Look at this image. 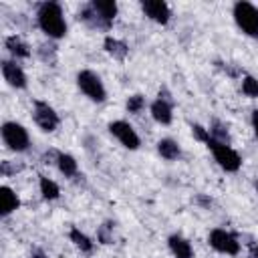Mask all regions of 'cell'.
Masks as SVG:
<instances>
[{"label": "cell", "instance_id": "cell-22", "mask_svg": "<svg viewBox=\"0 0 258 258\" xmlns=\"http://www.w3.org/2000/svg\"><path fill=\"white\" fill-rule=\"evenodd\" d=\"M242 93L246 95V97H250V99H256L258 97V79H254V77H244L242 79Z\"/></svg>", "mask_w": 258, "mask_h": 258}, {"label": "cell", "instance_id": "cell-3", "mask_svg": "<svg viewBox=\"0 0 258 258\" xmlns=\"http://www.w3.org/2000/svg\"><path fill=\"white\" fill-rule=\"evenodd\" d=\"M234 20L242 32L248 36H258V8L250 2H236L234 4Z\"/></svg>", "mask_w": 258, "mask_h": 258}, {"label": "cell", "instance_id": "cell-4", "mask_svg": "<svg viewBox=\"0 0 258 258\" xmlns=\"http://www.w3.org/2000/svg\"><path fill=\"white\" fill-rule=\"evenodd\" d=\"M77 85H79V89H81L91 101H95V103H103V101L107 99V91H105L103 81L99 79L97 73H93V71H89V69H85V71H81V73L77 75Z\"/></svg>", "mask_w": 258, "mask_h": 258}, {"label": "cell", "instance_id": "cell-16", "mask_svg": "<svg viewBox=\"0 0 258 258\" xmlns=\"http://www.w3.org/2000/svg\"><path fill=\"white\" fill-rule=\"evenodd\" d=\"M4 44H6V48H8L14 56H18V58H28V56H30V46H28L22 38H18L16 34L6 36Z\"/></svg>", "mask_w": 258, "mask_h": 258}, {"label": "cell", "instance_id": "cell-29", "mask_svg": "<svg viewBox=\"0 0 258 258\" xmlns=\"http://www.w3.org/2000/svg\"><path fill=\"white\" fill-rule=\"evenodd\" d=\"M30 258H48L44 252H40V250H32V254H30Z\"/></svg>", "mask_w": 258, "mask_h": 258}, {"label": "cell", "instance_id": "cell-21", "mask_svg": "<svg viewBox=\"0 0 258 258\" xmlns=\"http://www.w3.org/2000/svg\"><path fill=\"white\" fill-rule=\"evenodd\" d=\"M69 236H71L73 244H75L81 252H91V250H93V242H91V238H89L85 232H81L79 228H73Z\"/></svg>", "mask_w": 258, "mask_h": 258}, {"label": "cell", "instance_id": "cell-14", "mask_svg": "<svg viewBox=\"0 0 258 258\" xmlns=\"http://www.w3.org/2000/svg\"><path fill=\"white\" fill-rule=\"evenodd\" d=\"M18 206H20L18 196H16L8 185H2V187H0V214H2V216H8V214H12Z\"/></svg>", "mask_w": 258, "mask_h": 258}, {"label": "cell", "instance_id": "cell-17", "mask_svg": "<svg viewBox=\"0 0 258 258\" xmlns=\"http://www.w3.org/2000/svg\"><path fill=\"white\" fill-rule=\"evenodd\" d=\"M56 167L58 171L64 175V177H73L77 175L79 171V165H77V159L69 153H56Z\"/></svg>", "mask_w": 258, "mask_h": 258}, {"label": "cell", "instance_id": "cell-15", "mask_svg": "<svg viewBox=\"0 0 258 258\" xmlns=\"http://www.w3.org/2000/svg\"><path fill=\"white\" fill-rule=\"evenodd\" d=\"M103 48H105L113 58H117V60H123V58L127 56V52H129V46H127L123 40L115 38V36H107V38L103 40Z\"/></svg>", "mask_w": 258, "mask_h": 258}, {"label": "cell", "instance_id": "cell-23", "mask_svg": "<svg viewBox=\"0 0 258 258\" xmlns=\"http://www.w3.org/2000/svg\"><path fill=\"white\" fill-rule=\"evenodd\" d=\"M125 107H127V111H129V113L137 115V113H141V111H143V107H145V97H143V95H131V97L127 99Z\"/></svg>", "mask_w": 258, "mask_h": 258}, {"label": "cell", "instance_id": "cell-31", "mask_svg": "<svg viewBox=\"0 0 258 258\" xmlns=\"http://www.w3.org/2000/svg\"><path fill=\"white\" fill-rule=\"evenodd\" d=\"M254 185H256V191H258V179H256V183H254Z\"/></svg>", "mask_w": 258, "mask_h": 258}, {"label": "cell", "instance_id": "cell-8", "mask_svg": "<svg viewBox=\"0 0 258 258\" xmlns=\"http://www.w3.org/2000/svg\"><path fill=\"white\" fill-rule=\"evenodd\" d=\"M34 121H36V125H38L42 131H46V133L54 131V129L58 127V123H60L56 111H54L48 103H44V101H36V103H34Z\"/></svg>", "mask_w": 258, "mask_h": 258}, {"label": "cell", "instance_id": "cell-28", "mask_svg": "<svg viewBox=\"0 0 258 258\" xmlns=\"http://www.w3.org/2000/svg\"><path fill=\"white\" fill-rule=\"evenodd\" d=\"M252 127H254V133H256V137H258V109L252 111Z\"/></svg>", "mask_w": 258, "mask_h": 258}, {"label": "cell", "instance_id": "cell-13", "mask_svg": "<svg viewBox=\"0 0 258 258\" xmlns=\"http://www.w3.org/2000/svg\"><path fill=\"white\" fill-rule=\"evenodd\" d=\"M167 244H169V250L175 258H194V248L183 236L173 234V236H169Z\"/></svg>", "mask_w": 258, "mask_h": 258}, {"label": "cell", "instance_id": "cell-27", "mask_svg": "<svg viewBox=\"0 0 258 258\" xmlns=\"http://www.w3.org/2000/svg\"><path fill=\"white\" fill-rule=\"evenodd\" d=\"M20 169H22V165H12L10 161H2V163H0L2 175H12V173H16V171H20Z\"/></svg>", "mask_w": 258, "mask_h": 258}, {"label": "cell", "instance_id": "cell-30", "mask_svg": "<svg viewBox=\"0 0 258 258\" xmlns=\"http://www.w3.org/2000/svg\"><path fill=\"white\" fill-rule=\"evenodd\" d=\"M250 258H258V242L250 248Z\"/></svg>", "mask_w": 258, "mask_h": 258}, {"label": "cell", "instance_id": "cell-2", "mask_svg": "<svg viewBox=\"0 0 258 258\" xmlns=\"http://www.w3.org/2000/svg\"><path fill=\"white\" fill-rule=\"evenodd\" d=\"M36 20L40 30L48 38H62L67 34V22L62 16V8L56 2H42L36 12Z\"/></svg>", "mask_w": 258, "mask_h": 258}, {"label": "cell", "instance_id": "cell-26", "mask_svg": "<svg viewBox=\"0 0 258 258\" xmlns=\"http://www.w3.org/2000/svg\"><path fill=\"white\" fill-rule=\"evenodd\" d=\"M191 133H194V137L198 141H204V143L210 141V131L206 127H202V125H191Z\"/></svg>", "mask_w": 258, "mask_h": 258}, {"label": "cell", "instance_id": "cell-11", "mask_svg": "<svg viewBox=\"0 0 258 258\" xmlns=\"http://www.w3.org/2000/svg\"><path fill=\"white\" fill-rule=\"evenodd\" d=\"M141 10L145 12V16H149L153 22H159V24H167L171 16L169 6L163 0H143Z\"/></svg>", "mask_w": 258, "mask_h": 258}, {"label": "cell", "instance_id": "cell-18", "mask_svg": "<svg viewBox=\"0 0 258 258\" xmlns=\"http://www.w3.org/2000/svg\"><path fill=\"white\" fill-rule=\"evenodd\" d=\"M157 151L167 161H173V159H177L181 155V149H179V145L173 139H159L157 141Z\"/></svg>", "mask_w": 258, "mask_h": 258}, {"label": "cell", "instance_id": "cell-19", "mask_svg": "<svg viewBox=\"0 0 258 258\" xmlns=\"http://www.w3.org/2000/svg\"><path fill=\"white\" fill-rule=\"evenodd\" d=\"M38 185H40V194H42V198H44V200H56V198L60 196L58 185H56L52 179H48L46 175H40Z\"/></svg>", "mask_w": 258, "mask_h": 258}, {"label": "cell", "instance_id": "cell-6", "mask_svg": "<svg viewBox=\"0 0 258 258\" xmlns=\"http://www.w3.org/2000/svg\"><path fill=\"white\" fill-rule=\"evenodd\" d=\"M2 139L4 143L12 149V151H26L28 145H30V137H28V131L16 123V121H6L2 125Z\"/></svg>", "mask_w": 258, "mask_h": 258}, {"label": "cell", "instance_id": "cell-5", "mask_svg": "<svg viewBox=\"0 0 258 258\" xmlns=\"http://www.w3.org/2000/svg\"><path fill=\"white\" fill-rule=\"evenodd\" d=\"M206 145L212 149L214 159L218 161V165H220L222 169H226V171H238V169H240L242 157L238 155L236 149H232V147L226 145V143H218V141H214L212 137H210V141H208Z\"/></svg>", "mask_w": 258, "mask_h": 258}, {"label": "cell", "instance_id": "cell-10", "mask_svg": "<svg viewBox=\"0 0 258 258\" xmlns=\"http://www.w3.org/2000/svg\"><path fill=\"white\" fill-rule=\"evenodd\" d=\"M151 117L161 125L171 123L173 113H171V99H169L167 91H159V97L151 103Z\"/></svg>", "mask_w": 258, "mask_h": 258}, {"label": "cell", "instance_id": "cell-9", "mask_svg": "<svg viewBox=\"0 0 258 258\" xmlns=\"http://www.w3.org/2000/svg\"><path fill=\"white\" fill-rule=\"evenodd\" d=\"M109 131L121 141V145L123 147H127V149H137L139 145H141V141H139V135L135 133V129L127 123V121H113V123H109Z\"/></svg>", "mask_w": 258, "mask_h": 258}, {"label": "cell", "instance_id": "cell-1", "mask_svg": "<svg viewBox=\"0 0 258 258\" xmlns=\"http://www.w3.org/2000/svg\"><path fill=\"white\" fill-rule=\"evenodd\" d=\"M115 16H117V2L113 0H93L79 10V20H83L89 28H97V30H109Z\"/></svg>", "mask_w": 258, "mask_h": 258}, {"label": "cell", "instance_id": "cell-7", "mask_svg": "<svg viewBox=\"0 0 258 258\" xmlns=\"http://www.w3.org/2000/svg\"><path fill=\"white\" fill-rule=\"evenodd\" d=\"M210 246L222 254H230V256H236L240 252V242L238 238L228 232V230H222V228H216L210 232V238H208Z\"/></svg>", "mask_w": 258, "mask_h": 258}, {"label": "cell", "instance_id": "cell-25", "mask_svg": "<svg viewBox=\"0 0 258 258\" xmlns=\"http://www.w3.org/2000/svg\"><path fill=\"white\" fill-rule=\"evenodd\" d=\"M97 238H99L101 244H111L113 242V224L111 222H105L103 226H99Z\"/></svg>", "mask_w": 258, "mask_h": 258}, {"label": "cell", "instance_id": "cell-24", "mask_svg": "<svg viewBox=\"0 0 258 258\" xmlns=\"http://www.w3.org/2000/svg\"><path fill=\"white\" fill-rule=\"evenodd\" d=\"M38 54H40V58H42L44 62H48V64H54V62H56V46H52V44H42V46L38 48Z\"/></svg>", "mask_w": 258, "mask_h": 258}, {"label": "cell", "instance_id": "cell-20", "mask_svg": "<svg viewBox=\"0 0 258 258\" xmlns=\"http://www.w3.org/2000/svg\"><path fill=\"white\" fill-rule=\"evenodd\" d=\"M210 137L214 139V141H218V143H226V145H230V135H228V129H226V125L222 123V121H212V125H210Z\"/></svg>", "mask_w": 258, "mask_h": 258}, {"label": "cell", "instance_id": "cell-12", "mask_svg": "<svg viewBox=\"0 0 258 258\" xmlns=\"http://www.w3.org/2000/svg\"><path fill=\"white\" fill-rule=\"evenodd\" d=\"M2 75H4V81L10 87H14V89H24L26 87V75L16 62L2 60Z\"/></svg>", "mask_w": 258, "mask_h": 258}]
</instances>
